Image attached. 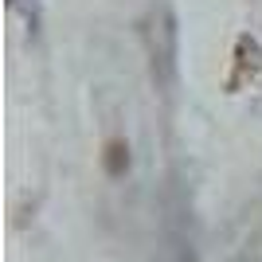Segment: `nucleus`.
<instances>
[{"label": "nucleus", "mask_w": 262, "mask_h": 262, "mask_svg": "<svg viewBox=\"0 0 262 262\" xmlns=\"http://www.w3.org/2000/svg\"><path fill=\"white\" fill-rule=\"evenodd\" d=\"M125 168H129V145H125V141H110L106 145V172L121 176Z\"/></svg>", "instance_id": "obj_1"}, {"label": "nucleus", "mask_w": 262, "mask_h": 262, "mask_svg": "<svg viewBox=\"0 0 262 262\" xmlns=\"http://www.w3.org/2000/svg\"><path fill=\"white\" fill-rule=\"evenodd\" d=\"M235 262H262V235H254V239L243 243V251H239Z\"/></svg>", "instance_id": "obj_2"}, {"label": "nucleus", "mask_w": 262, "mask_h": 262, "mask_svg": "<svg viewBox=\"0 0 262 262\" xmlns=\"http://www.w3.org/2000/svg\"><path fill=\"white\" fill-rule=\"evenodd\" d=\"M12 4H16V0H12Z\"/></svg>", "instance_id": "obj_3"}]
</instances>
